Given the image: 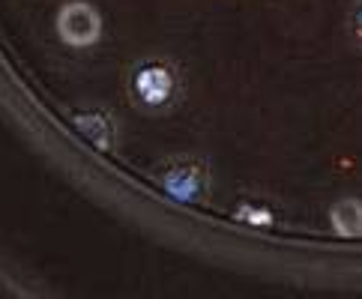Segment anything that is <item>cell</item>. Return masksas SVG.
Segmentation results:
<instances>
[{"instance_id": "3957f363", "label": "cell", "mask_w": 362, "mask_h": 299, "mask_svg": "<svg viewBox=\"0 0 362 299\" xmlns=\"http://www.w3.org/2000/svg\"><path fill=\"white\" fill-rule=\"evenodd\" d=\"M162 186L171 198L183 204H195L204 194H210V168L201 159H180L162 174Z\"/></svg>"}, {"instance_id": "6da1fadb", "label": "cell", "mask_w": 362, "mask_h": 299, "mask_svg": "<svg viewBox=\"0 0 362 299\" xmlns=\"http://www.w3.org/2000/svg\"><path fill=\"white\" fill-rule=\"evenodd\" d=\"M129 87L144 111H168L180 96V75L168 60H144L132 69Z\"/></svg>"}, {"instance_id": "8992f818", "label": "cell", "mask_w": 362, "mask_h": 299, "mask_svg": "<svg viewBox=\"0 0 362 299\" xmlns=\"http://www.w3.org/2000/svg\"><path fill=\"white\" fill-rule=\"evenodd\" d=\"M75 123H78V129H84L87 138H93L99 147H111V138H114V120L108 114L102 111H93V114H81L75 117Z\"/></svg>"}, {"instance_id": "5b68a950", "label": "cell", "mask_w": 362, "mask_h": 299, "mask_svg": "<svg viewBox=\"0 0 362 299\" xmlns=\"http://www.w3.org/2000/svg\"><path fill=\"white\" fill-rule=\"evenodd\" d=\"M234 218L240 225H249V228H273L276 225V210L269 204H261V201H243L237 210H234Z\"/></svg>"}, {"instance_id": "52a82bcc", "label": "cell", "mask_w": 362, "mask_h": 299, "mask_svg": "<svg viewBox=\"0 0 362 299\" xmlns=\"http://www.w3.org/2000/svg\"><path fill=\"white\" fill-rule=\"evenodd\" d=\"M344 33H347V42H351V48L362 54V0H351V6H347Z\"/></svg>"}, {"instance_id": "277c9868", "label": "cell", "mask_w": 362, "mask_h": 299, "mask_svg": "<svg viewBox=\"0 0 362 299\" xmlns=\"http://www.w3.org/2000/svg\"><path fill=\"white\" fill-rule=\"evenodd\" d=\"M327 228L341 240H362V194H341L327 206Z\"/></svg>"}, {"instance_id": "7a4b0ae2", "label": "cell", "mask_w": 362, "mask_h": 299, "mask_svg": "<svg viewBox=\"0 0 362 299\" xmlns=\"http://www.w3.org/2000/svg\"><path fill=\"white\" fill-rule=\"evenodd\" d=\"M102 33V16L93 4L72 0L57 12V36L72 48L93 45Z\"/></svg>"}]
</instances>
